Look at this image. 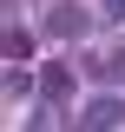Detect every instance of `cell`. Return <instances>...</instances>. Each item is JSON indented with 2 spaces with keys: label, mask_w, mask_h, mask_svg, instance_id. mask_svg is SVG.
I'll list each match as a JSON object with an SVG mask.
<instances>
[{
  "label": "cell",
  "mask_w": 125,
  "mask_h": 132,
  "mask_svg": "<svg viewBox=\"0 0 125 132\" xmlns=\"http://www.w3.org/2000/svg\"><path fill=\"white\" fill-rule=\"evenodd\" d=\"M40 99H46V106L73 99V66H66V60H46V66H40Z\"/></svg>",
  "instance_id": "cell-2"
},
{
  "label": "cell",
  "mask_w": 125,
  "mask_h": 132,
  "mask_svg": "<svg viewBox=\"0 0 125 132\" xmlns=\"http://www.w3.org/2000/svg\"><path fill=\"white\" fill-rule=\"evenodd\" d=\"M112 79H125V46H119V53H112Z\"/></svg>",
  "instance_id": "cell-7"
},
{
  "label": "cell",
  "mask_w": 125,
  "mask_h": 132,
  "mask_svg": "<svg viewBox=\"0 0 125 132\" xmlns=\"http://www.w3.org/2000/svg\"><path fill=\"white\" fill-rule=\"evenodd\" d=\"M86 27H92V13H86V7H73V0L46 7V33H53V40H86Z\"/></svg>",
  "instance_id": "cell-1"
},
{
  "label": "cell",
  "mask_w": 125,
  "mask_h": 132,
  "mask_svg": "<svg viewBox=\"0 0 125 132\" xmlns=\"http://www.w3.org/2000/svg\"><path fill=\"white\" fill-rule=\"evenodd\" d=\"M119 119H125V106H119V99H112V93H99L92 106L79 112V126H119Z\"/></svg>",
  "instance_id": "cell-3"
},
{
  "label": "cell",
  "mask_w": 125,
  "mask_h": 132,
  "mask_svg": "<svg viewBox=\"0 0 125 132\" xmlns=\"http://www.w3.org/2000/svg\"><path fill=\"white\" fill-rule=\"evenodd\" d=\"M33 86H40V79H26V73H20V66H13V73H7V99H26Z\"/></svg>",
  "instance_id": "cell-5"
},
{
  "label": "cell",
  "mask_w": 125,
  "mask_h": 132,
  "mask_svg": "<svg viewBox=\"0 0 125 132\" xmlns=\"http://www.w3.org/2000/svg\"><path fill=\"white\" fill-rule=\"evenodd\" d=\"M105 20H112V27H125V0H105Z\"/></svg>",
  "instance_id": "cell-6"
},
{
  "label": "cell",
  "mask_w": 125,
  "mask_h": 132,
  "mask_svg": "<svg viewBox=\"0 0 125 132\" xmlns=\"http://www.w3.org/2000/svg\"><path fill=\"white\" fill-rule=\"evenodd\" d=\"M7 60H13V66H20V60H33V33L7 27Z\"/></svg>",
  "instance_id": "cell-4"
}]
</instances>
